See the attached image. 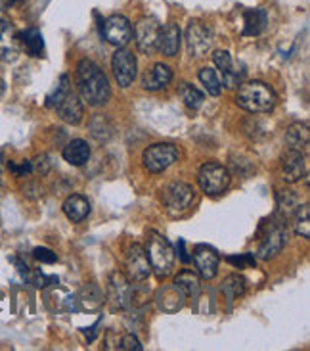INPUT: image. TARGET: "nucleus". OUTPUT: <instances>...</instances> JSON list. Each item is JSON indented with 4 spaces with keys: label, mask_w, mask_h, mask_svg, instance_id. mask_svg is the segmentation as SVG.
<instances>
[{
    "label": "nucleus",
    "mask_w": 310,
    "mask_h": 351,
    "mask_svg": "<svg viewBox=\"0 0 310 351\" xmlns=\"http://www.w3.org/2000/svg\"><path fill=\"white\" fill-rule=\"evenodd\" d=\"M77 88L86 104L94 108L107 104L112 96L107 75L103 73L102 67L88 58H83L77 66Z\"/></svg>",
    "instance_id": "f257e3e1"
},
{
    "label": "nucleus",
    "mask_w": 310,
    "mask_h": 351,
    "mask_svg": "<svg viewBox=\"0 0 310 351\" xmlns=\"http://www.w3.org/2000/svg\"><path fill=\"white\" fill-rule=\"evenodd\" d=\"M235 102L245 112L268 114V112H272L274 106H276V95L268 85H264L261 81H251V83L242 85V88L237 90Z\"/></svg>",
    "instance_id": "f03ea898"
},
{
    "label": "nucleus",
    "mask_w": 310,
    "mask_h": 351,
    "mask_svg": "<svg viewBox=\"0 0 310 351\" xmlns=\"http://www.w3.org/2000/svg\"><path fill=\"white\" fill-rule=\"evenodd\" d=\"M146 256L150 261V267L155 271L157 276H167L172 273L175 269V250L170 246V242L167 238L159 234V232H153L151 230L148 234V246H146Z\"/></svg>",
    "instance_id": "7ed1b4c3"
},
{
    "label": "nucleus",
    "mask_w": 310,
    "mask_h": 351,
    "mask_svg": "<svg viewBox=\"0 0 310 351\" xmlns=\"http://www.w3.org/2000/svg\"><path fill=\"white\" fill-rule=\"evenodd\" d=\"M194 198H196L194 186L182 180L169 182L163 190V204L170 215H182L184 211H188L190 206L194 204Z\"/></svg>",
    "instance_id": "20e7f679"
},
{
    "label": "nucleus",
    "mask_w": 310,
    "mask_h": 351,
    "mask_svg": "<svg viewBox=\"0 0 310 351\" xmlns=\"http://www.w3.org/2000/svg\"><path fill=\"white\" fill-rule=\"evenodd\" d=\"M179 148L175 144L159 143L151 144L144 150L142 162H144V167L150 173H163L179 160Z\"/></svg>",
    "instance_id": "39448f33"
},
{
    "label": "nucleus",
    "mask_w": 310,
    "mask_h": 351,
    "mask_svg": "<svg viewBox=\"0 0 310 351\" xmlns=\"http://www.w3.org/2000/svg\"><path fill=\"white\" fill-rule=\"evenodd\" d=\"M199 186L205 192L207 196H218L222 194L228 184H230V173L224 165L216 162H207L205 165H201L198 175Z\"/></svg>",
    "instance_id": "423d86ee"
},
{
    "label": "nucleus",
    "mask_w": 310,
    "mask_h": 351,
    "mask_svg": "<svg viewBox=\"0 0 310 351\" xmlns=\"http://www.w3.org/2000/svg\"><path fill=\"white\" fill-rule=\"evenodd\" d=\"M112 69L113 75L117 79V85L127 88L136 79V58H134L131 50L119 48L112 58Z\"/></svg>",
    "instance_id": "0eeeda50"
},
{
    "label": "nucleus",
    "mask_w": 310,
    "mask_h": 351,
    "mask_svg": "<svg viewBox=\"0 0 310 351\" xmlns=\"http://www.w3.org/2000/svg\"><path fill=\"white\" fill-rule=\"evenodd\" d=\"M125 267H127V278L134 280V282H144L151 273L150 261L146 256V250L140 244H132L127 250V257H125Z\"/></svg>",
    "instance_id": "6e6552de"
},
{
    "label": "nucleus",
    "mask_w": 310,
    "mask_h": 351,
    "mask_svg": "<svg viewBox=\"0 0 310 351\" xmlns=\"http://www.w3.org/2000/svg\"><path fill=\"white\" fill-rule=\"evenodd\" d=\"M102 33L103 38L113 45V47L122 48L129 45V40L132 38V25L129 19L125 18V16H112V18H107L103 21L102 25Z\"/></svg>",
    "instance_id": "1a4fd4ad"
},
{
    "label": "nucleus",
    "mask_w": 310,
    "mask_h": 351,
    "mask_svg": "<svg viewBox=\"0 0 310 351\" xmlns=\"http://www.w3.org/2000/svg\"><path fill=\"white\" fill-rule=\"evenodd\" d=\"M186 40H188V50L192 56H205L215 43L211 27H207L201 21L190 23L188 31H186Z\"/></svg>",
    "instance_id": "9d476101"
},
{
    "label": "nucleus",
    "mask_w": 310,
    "mask_h": 351,
    "mask_svg": "<svg viewBox=\"0 0 310 351\" xmlns=\"http://www.w3.org/2000/svg\"><path fill=\"white\" fill-rule=\"evenodd\" d=\"M107 295L115 307L129 309L132 305V298H134V288H132L131 280L122 273H113L107 282Z\"/></svg>",
    "instance_id": "9b49d317"
},
{
    "label": "nucleus",
    "mask_w": 310,
    "mask_h": 351,
    "mask_svg": "<svg viewBox=\"0 0 310 351\" xmlns=\"http://www.w3.org/2000/svg\"><path fill=\"white\" fill-rule=\"evenodd\" d=\"M159 23L155 18H144L134 27V40L142 54H151L157 48Z\"/></svg>",
    "instance_id": "f8f14e48"
},
{
    "label": "nucleus",
    "mask_w": 310,
    "mask_h": 351,
    "mask_svg": "<svg viewBox=\"0 0 310 351\" xmlns=\"http://www.w3.org/2000/svg\"><path fill=\"white\" fill-rule=\"evenodd\" d=\"M21 40L16 27L6 21L0 19V62H14L19 56Z\"/></svg>",
    "instance_id": "ddd939ff"
},
{
    "label": "nucleus",
    "mask_w": 310,
    "mask_h": 351,
    "mask_svg": "<svg viewBox=\"0 0 310 351\" xmlns=\"http://www.w3.org/2000/svg\"><path fill=\"white\" fill-rule=\"evenodd\" d=\"M282 175L285 182H299L307 175V160L301 150L289 148L282 156Z\"/></svg>",
    "instance_id": "4468645a"
},
{
    "label": "nucleus",
    "mask_w": 310,
    "mask_h": 351,
    "mask_svg": "<svg viewBox=\"0 0 310 351\" xmlns=\"http://www.w3.org/2000/svg\"><path fill=\"white\" fill-rule=\"evenodd\" d=\"M218 254L211 246H205V244H199L194 250V263L198 267L199 275L211 280L215 278L216 271H218Z\"/></svg>",
    "instance_id": "2eb2a0df"
},
{
    "label": "nucleus",
    "mask_w": 310,
    "mask_h": 351,
    "mask_svg": "<svg viewBox=\"0 0 310 351\" xmlns=\"http://www.w3.org/2000/svg\"><path fill=\"white\" fill-rule=\"evenodd\" d=\"M287 244V228L283 225H276V227L264 237L263 244L259 246V257L261 259H272L283 250V246Z\"/></svg>",
    "instance_id": "dca6fc26"
},
{
    "label": "nucleus",
    "mask_w": 310,
    "mask_h": 351,
    "mask_svg": "<svg viewBox=\"0 0 310 351\" xmlns=\"http://www.w3.org/2000/svg\"><path fill=\"white\" fill-rule=\"evenodd\" d=\"M57 115L66 121V123L79 125L83 121V115H85V108H83V100L75 95V93H67L64 96V100L56 106Z\"/></svg>",
    "instance_id": "f3484780"
},
{
    "label": "nucleus",
    "mask_w": 310,
    "mask_h": 351,
    "mask_svg": "<svg viewBox=\"0 0 310 351\" xmlns=\"http://www.w3.org/2000/svg\"><path fill=\"white\" fill-rule=\"evenodd\" d=\"M180 48V27L177 23H167L159 27L157 35V50H161L165 56H175Z\"/></svg>",
    "instance_id": "a211bd4d"
},
{
    "label": "nucleus",
    "mask_w": 310,
    "mask_h": 351,
    "mask_svg": "<svg viewBox=\"0 0 310 351\" xmlns=\"http://www.w3.org/2000/svg\"><path fill=\"white\" fill-rule=\"evenodd\" d=\"M172 81V69L167 64H155L150 73L142 79V85L146 90H161Z\"/></svg>",
    "instance_id": "6ab92c4d"
},
{
    "label": "nucleus",
    "mask_w": 310,
    "mask_h": 351,
    "mask_svg": "<svg viewBox=\"0 0 310 351\" xmlns=\"http://www.w3.org/2000/svg\"><path fill=\"white\" fill-rule=\"evenodd\" d=\"M64 213H66V217L71 223H81L90 213V202L85 196H81V194H71L64 202Z\"/></svg>",
    "instance_id": "aec40b11"
},
{
    "label": "nucleus",
    "mask_w": 310,
    "mask_h": 351,
    "mask_svg": "<svg viewBox=\"0 0 310 351\" xmlns=\"http://www.w3.org/2000/svg\"><path fill=\"white\" fill-rule=\"evenodd\" d=\"M64 160H66L69 165H75V167L85 165V163L90 160V146H88V143L83 141V138L71 141V143L64 148Z\"/></svg>",
    "instance_id": "412c9836"
},
{
    "label": "nucleus",
    "mask_w": 310,
    "mask_h": 351,
    "mask_svg": "<svg viewBox=\"0 0 310 351\" xmlns=\"http://www.w3.org/2000/svg\"><path fill=\"white\" fill-rule=\"evenodd\" d=\"M266 23H268V16H266L264 10H247L244 14V35L245 37H257V35H261L264 29H266Z\"/></svg>",
    "instance_id": "4be33fe9"
},
{
    "label": "nucleus",
    "mask_w": 310,
    "mask_h": 351,
    "mask_svg": "<svg viewBox=\"0 0 310 351\" xmlns=\"http://www.w3.org/2000/svg\"><path fill=\"white\" fill-rule=\"evenodd\" d=\"M175 288L184 298H198L201 292V280L194 271H182L175 276Z\"/></svg>",
    "instance_id": "5701e85b"
},
{
    "label": "nucleus",
    "mask_w": 310,
    "mask_h": 351,
    "mask_svg": "<svg viewBox=\"0 0 310 351\" xmlns=\"http://www.w3.org/2000/svg\"><path fill=\"white\" fill-rule=\"evenodd\" d=\"M77 304L81 305L86 311H96L100 309L103 304V294L102 290L96 285H86L79 290L77 294Z\"/></svg>",
    "instance_id": "b1692460"
},
{
    "label": "nucleus",
    "mask_w": 310,
    "mask_h": 351,
    "mask_svg": "<svg viewBox=\"0 0 310 351\" xmlns=\"http://www.w3.org/2000/svg\"><path fill=\"white\" fill-rule=\"evenodd\" d=\"M19 40H21V45L25 47L29 56H42V52H44V38H42V33H40L38 29H25V31L19 35Z\"/></svg>",
    "instance_id": "393cba45"
},
{
    "label": "nucleus",
    "mask_w": 310,
    "mask_h": 351,
    "mask_svg": "<svg viewBox=\"0 0 310 351\" xmlns=\"http://www.w3.org/2000/svg\"><path fill=\"white\" fill-rule=\"evenodd\" d=\"M285 141L289 144V148H295V150H307L309 148L310 133H309V125L307 123H293L287 133H285Z\"/></svg>",
    "instance_id": "a878e982"
},
{
    "label": "nucleus",
    "mask_w": 310,
    "mask_h": 351,
    "mask_svg": "<svg viewBox=\"0 0 310 351\" xmlns=\"http://www.w3.org/2000/svg\"><path fill=\"white\" fill-rule=\"evenodd\" d=\"M278 211L282 217H292L293 213L299 209L301 206V199H299V194L292 189H283L278 192Z\"/></svg>",
    "instance_id": "bb28decb"
},
{
    "label": "nucleus",
    "mask_w": 310,
    "mask_h": 351,
    "mask_svg": "<svg viewBox=\"0 0 310 351\" xmlns=\"http://www.w3.org/2000/svg\"><path fill=\"white\" fill-rule=\"evenodd\" d=\"M90 134L94 136L96 141H107L113 134V125L112 121L107 119L105 114H96L92 119H90Z\"/></svg>",
    "instance_id": "cd10ccee"
},
{
    "label": "nucleus",
    "mask_w": 310,
    "mask_h": 351,
    "mask_svg": "<svg viewBox=\"0 0 310 351\" xmlns=\"http://www.w3.org/2000/svg\"><path fill=\"white\" fill-rule=\"evenodd\" d=\"M199 81L203 83V86L207 88V93L211 96H218L222 93V79H220V75L216 73L215 69L203 67V69L199 71Z\"/></svg>",
    "instance_id": "c85d7f7f"
},
{
    "label": "nucleus",
    "mask_w": 310,
    "mask_h": 351,
    "mask_svg": "<svg viewBox=\"0 0 310 351\" xmlns=\"http://www.w3.org/2000/svg\"><path fill=\"white\" fill-rule=\"evenodd\" d=\"M222 292H224L228 300L242 298V295L245 294V278L244 276H240V275L226 276L224 282H222Z\"/></svg>",
    "instance_id": "c756f323"
},
{
    "label": "nucleus",
    "mask_w": 310,
    "mask_h": 351,
    "mask_svg": "<svg viewBox=\"0 0 310 351\" xmlns=\"http://www.w3.org/2000/svg\"><path fill=\"white\" fill-rule=\"evenodd\" d=\"M295 232L302 238L310 237V208L307 204L295 211Z\"/></svg>",
    "instance_id": "7c9ffc66"
},
{
    "label": "nucleus",
    "mask_w": 310,
    "mask_h": 351,
    "mask_svg": "<svg viewBox=\"0 0 310 351\" xmlns=\"http://www.w3.org/2000/svg\"><path fill=\"white\" fill-rule=\"evenodd\" d=\"M182 100L186 102V106H188V108H192V110H198V108H201V106H203L205 96L201 95L196 86L186 83V85L182 86Z\"/></svg>",
    "instance_id": "2f4dec72"
},
{
    "label": "nucleus",
    "mask_w": 310,
    "mask_h": 351,
    "mask_svg": "<svg viewBox=\"0 0 310 351\" xmlns=\"http://www.w3.org/2000/svg\"><path fill=\"white\" fill-rule=\"evenodd\" d=\"M69 90H71V88H69V77L62 75L60 77V83H57L56 88H54V93L47 98L48 108H56V106L64 100V96H66Z\"/></svg>",
    "instance_id": "473e14b6"
},
{
    "label": "nucleus",
    "mask_w": 310,
    "mask_h": 351,
    "mask_svg": "<svg viewBox=\"0 0 310 351\" xmlns=\"http://www.w3.org/2000/svg\"><path fill=\"white\" fill-rule=\"evenodd\" d=\"M213 62H215V66L220 69L222 77L234 73V62H232L230 52H226V50H216L215 54H213Z\"/></svg>",
    "instance_id": "72a5a7b5"
},
{
    "label": "nucleus",
    "mask_w": 310,
    "mask_h": 351,
    "mask_svg": "<svg viewBox=\"0 0 310 351\" xmlns=\"http://www.w3.org/2000/svg\"><path fill=\"white\" fill-rule=\"evenodd\" d=\"M228 263L230 265L237 267V269H244V267H255V257L251 254H242V256H230L228 257Z\"/></svg>",
    "instance_id": "f704fd0d"
},
{
    "label": "nucleus",
    "mask_w": 310,
    "mask_h": 351,
    "mask_svg": "<svg viewBox=\"0 0 310 351\" xmlns=\"http://www.w3.org/2000/svg\"><path fill=\"white\" fill-rule=\"evenodd\" d=\"M119 350L125 351H142V343L138 342V338L136 336H132V334H127V336H122L121 340H119Z\"/></svg>",
    "instance_id": "c9c22d12"
},
{
    "label": "nucleus",
    "mask_w": 310,
    "mask_h": 351,
    "mask_svg": "<svg viewBox=\"0 0 310 351\" xmlns=\"http://www.w3.org/2000/svg\"><path fill=\"white\" fill-rule=\"evenodd\" d=\"M33 257L40 261V263H54L57 259V256L50 250V247H35L33 250Z\"/></svg>",
    "instance_id": "e433bc0d"
},
{
    "label": "nucleus",
    "mask_w": 310,
    "mask_h": 351,
    "mask_svg": "<svg viewBox=\"0 0 310 351\" xmlns=\"http://www.w3.org/2000/svg\"><path fill=\"white\" fill-rule=\"evenodd\" d=\"M31 165H33V171L40 173V175H47L50 171V167H52V162H50V156L40 154L35 162H31Z\"/></svg>",
    "instance_id": "4c0bfd02"
},
{
    "label": "nucleus",
    "mask_w": 310,
    "mask_h": 351,
    "mask_svg": "<svg viewBox=\"0 0 310 351\" xmlns=\"http://www.w3.org/2000/svg\"><path fill=\"white\" fill-rule=\"evenodd\" d=\"M10 171L16 173V175H19V177H25V175H29V173L33 171V165H31V162L29 160H23V162H10Z\"/></svg>",
    "instance_id": "58836bf2"
},
{
    "label": "nucleus",
    "mask_w": 310,
    "mask_h": 351,
    "mask_svg": "<svg viewBox=\"0 0 310 351\" xmlns=\"http://www.w3.org/2000/svg\"><path fill=\"white\" fill-rule=\"evenodd\" d=\"M54 280H56V278H52V276L48 278V276L42 275L40 271H35V273H33V285L37 286V288H44V286H48L50 282H54Z\"/></svg>",
    "instance_id": "ea45409f"
},
{
    "label": "nucleus",
    "mask_w": 310,
    "mask_h": 351,
    "mask_svg": "<svg viewBox=\"0 0 310 351\" xmlns=\"http://www.w3.org/2000/svg\"><path fill=\"white\" fill-rule=\"evenodd\" d=\"M179 254L182 263H190V261H192V257H190L188 252H186V242H184V240H179Z\"/></svg>",
    "instance_id": "a19ab883"
},
{
    "label": "nucleus",
    "mask_w": 310,
    "mask_h": 351,
    "mask_svg": "<svg viewBox=\"0 0 310 351\" xmlns=\"http://www.w3.org/2000/svg\"><path fill=\"white\" fill-rule=\"evenodd\" d=\"M4 165H6V158H4V154L0 152V171L4 169Z\"/></svg>",
    "instance_id": "79ce46f5"
},
{
    "label": "nucleus",
    "mask_w": 310,
    "mask_h": 351,
    "mask_svg": "<svg viewBox=\"0 0 310 351\" xmlns=\"http://www.w3.org/2000/svg\"><path fill=\"white\" fill-rule=\"evenodd\" d=\"M4 88H6V86H4V81L0 79V96L4 95Z\"/></svg>",
    "instance_id": "37998d69"
},
{
    "label": "nucleus",
    "mask_w": 310,
    "mask_h": 351,
    "mask_svg": "<svg viewBox=\"0 0 310 351\" xmlns=\"http://www.w3.org/2000/svg\"><path fill=\"white\" fill-rule=\"evenodd\" d=\"M10 4H18V2H21V0H8Z\"/></svg>",
    "instance_id": "c03bdc74"
},
{
    "label": "nucleus",
    "mask_w": 310,
    "mask_h": 351,
    "mask_svg": "<svg viewBox=\"0 0 310 351\" xmlns=\"http://www.w3.org/2000/svg\"><path fill=\"white\" fill-rule=\"evenodd\" d=\"M0 190H2V182H0Z\"/></svg>",
    "instance_id": "a18cd8bd"
}]
</instances>
